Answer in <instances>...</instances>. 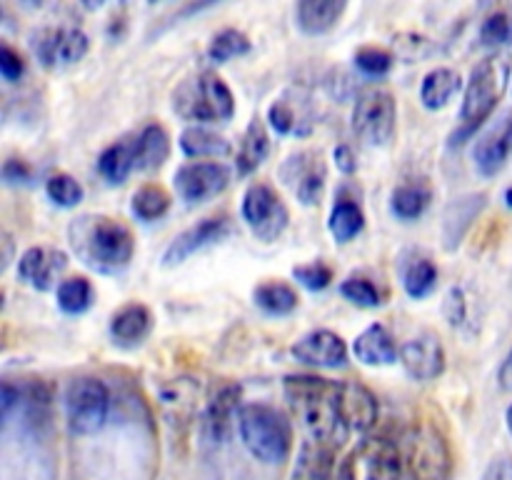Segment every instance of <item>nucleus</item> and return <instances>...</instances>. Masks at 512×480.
Wrapping results in <instances>:
<instances>
[{
	"label": "nucleus",
	"instance_id": "38",
	"mask_svg": "<svg viewBox=\"0 0 512 480\" xmlns=\"http://www.w3.org/2000/svg\"><path fill=\"white\" fill-rule=\"evenodd\" d=\"M250 50V38L238 28H225L220 33L213 35L208 45V55L215 63H225L230 58H238Z\"/></svg>",
	"mask_w": 512,
	"mask_h": 480
},
{
	"label": "nucleus",
	"instance_id": "18",
	"mask_svg": "<svg viewBox=\"0 0 512 480\" xmlns=\"http://www.w3.org/2000/svg\"><path fill=\"white\" fill-rule=\"evenodd\" d=\"M268 120L280 135H310V130L315 128L313 103L308 95L290 90L270 105Z\"/></svg>",
	"mask_w": 512,
	"mask_h": 480
},
{
	"label": "nucleus",
	"instance_id": "42",
	"mask_svg": "<svg viewBox=\"0 0 512 480\" xmlns=\"http://www.w3.org/2000/svg\"><path fill=\"white\" fill-rule=\"evenodd\" d=\"M393 53L380 45H365L355 53V65H358L360 73L370 75V78H378V75H385L390 68H393Z\"/></svg>",
	"mask_w": 512,
	"mask_h": 480
},
{
	"label": "nucleus",
	"instance_id": "23",
	"mask_svg": "<svg viewBox=\"0 0 512 480\" xmlns=\"http://www.w3.org/2000/svg\"><path fill=\"white\" fill-rule=\"evenodd\" d=\"M353 353L365 365H393L398 360L400 350L395 345V338L388 333V328L380 323L370 325L355 338Z\"/></svg>",
	"mask_w": 512,
	"mask_h": 480
},
{
	"label": "nucleus",
	"instance_id": "6",
	"mask_svg": "<svg viewBox=\"0 0 512 480\" xmlns=\"http://www.w3.org/2000/svg\"><path fill=\"white\" fill-rule=\"evenodd\" d=\"M405 465L415 480H448L453 473V450L438 425L418 420L405 435Z\"/></svg>",
	"mask_w": 512,
	"mask_h": 480
},
{
	"label": "nucleus",
	"instance_id": "7",
	"mask_svg": "<svg viewBox=\"0 0 512 480\" xmlns=\"http://www.w3.org/2000/svg\"><path fill=\"white\" fill-rule=\"evenodd\" d=\"M110 413V393L103 380L75 378L65 390V418L75 435H93L105 425Z\"/></svg>",
	"mask_w": 512,
	"mask_h": 480
},
{
	"label": "nucleus",
	"instance_id": "21",
	"mask_svg": "<svg viewBox=\"0 0 512 480\" xmlns=\"http://www.w3.org/2000/svg\"><path fill=\"white\" fill-rule=\"evenodd\" d=\"M340 403L350 430L368 433L378 423V398L363 383H340Z\"/></svg>",
	"mask_w": 512,
	"mask_h": 480
},
{
	"label": "nucleus",
	"instance_id": "44",
	"mask_svg": "<svg viewBox=\"0 0 512 480\" xmlns=\"http://www.w3.org/2000/svg\"><path fill=\"white\" fill-rule=\"evenodd\" d=\"M23 73H25L23 55H20L15 48H10L8 43L0 45V75H3L8 83H15Z\"/></svg>",
	"mask_w": 512,
	"mask_h": 480
},
{
	"label": "nucleus",
	"instance_id": "35",
	"mask_svg": "<svg viewBox=\"0 0 512 480\" xmlns=\"http://www.w3.org/2000/svg\"><path fill=\"white\" fill-rule=\"evenodd\" d=\"M438 283V268L428 258H413L403 268V288L410 298H425Z\"/></svg>",
	"mask_w": 512,
	"mask_h": 480
},
{
	"label": "nucleus",
	"instance_id": "26",
	"mask_svg": "<svg viewBox=\"0 0 512 480\" xmlns=\"http://www.w3.org/2000/svg\"><path fill=\"white\" fill-rule=\"evenodd\" d=\"M135 168H138V138L115 140L98 158L100 175L113 185L123 183L130 175V170Z\"/></svg>",
	"mask_w": 512,
	"mask_h": 480
},
{
	"label": "nucleus",
	"instance_id": "11",
	"mask_svg": "<svg viewBox=\"0 0 512 480\" xmlns=\"http://www.w3.org/2000/svg\"><path fill=\"white\" fill-rule=\"evenodd\" d=\"M280 178L293 190V195L300 203L315 205L320 200V195H323L325 178H328L323 153L313 148L298 150V153H293L280 165Z\"/></svg>",
	"mask_w": 512,
	"mask_h": 480
},
{
	"label": "nucleus",
	"instance_id": "49",
	"mask_svg": "<svg viewBox=\"0 0 512 480\" xmlns=\"http://www.w3.org/2000/svg\"><path fill=\"white\" fill-rule=\"evenodd\" d=\"M498 385H500V390H505V393H510L512 390V350L508 353V358L503 360V365H500Z\"/></svg>",
	"mask_w": 512,
	"mask_h": 480
},
{
	"label": "nucleus",
	"instance_id": "16",
	"mask_svg": "<svg viewBox=\"0 0 512 480\" xmlns=\"http://www.w3.org/2000/svg\"><path fill=\"white\" fill-rule=\"evenodd\" d=\"M512 155V113H505L498 123L490 125L473 145L475 168L485 178H493L505 168Z\"/></svg>",
	"mask_w": 512,
	"mask_h": 480
},
{
	"label": "nucleus",
	"instance_id": "19",
	"mask_svg": "<svg viewBox=\"0 0 512 480\" xmlns=\"http://www.w3.org/2000/svg\"><path fill=\"white\" fill-rule=\"evenodd\" d=\"M228 233H230L228 218L200 220L198 225L183 230V233H180L178 238L168 245V250H165V255H163V263L165 265L183 263V260H188L190 255L198 253V250H203V248H208V245L223 240Z\"/></svg>",
	"mask_w": 512,
	"mask_h": 480
},
{
	"label": "nucleus",
	"instance_id": "5",
	"mask_svg": "<svg viewBox=\"0 0 512 480\" xmlns=\"http://www.w3.org/2000/svg\"><path fill=\"white\" fill-rule=\"evenodd\" d=\"M173 108L185 120L215 123V120L233 118L235 98L233 90L218 73L200 70L175 88Z\"/></svg>",
	"mask_w": 512,
	"mask_h": 480
},
{
	"label": "nucleus",
	"instance_id": "14",
	"mask_svg": "<svg viewBox=\"0 0 512 480\" xmlns=\"http://www.w3.org/2000/svg\"><path fill=\"white\" fill-rule=\"evenodd\" d=\"M230 183V170L223 163H188L175 173V190L185 203H203L223 193Z\"/></svg>",
	"mask_w": 512,
	"mask_h": 480
},
{
	"label": "nucleus",
	"instance_id": "50",
	"mask_svg": "<svg viewBox=\"0 0 512 480\" xmlns=\"http://www.w3.org/2000/svg\"><path fill=\"white\" fill-rule=\"evenodd\" d=\"M505 423H508V430H510V435H512V405L508 408V413H505Z\"/></svg>",
	"mask_w": 512,
	"mask_h": 480
},
{
	"label": "nucleus",
	"instance_id": "28",
	"mask_svg": "<svg viewBox=\"0 0 512 480\" xmlns=\"http://www.w3.org/2000/svg\"><path fill=\"white\" fill-rule=\"evenodd\" d=\"M460 83H463V78H460L458 70L440 65V68L430 70L420 83V100L428 110L445 108L450 98L460 90Z\"/></svg>",
	"mask_w": 512,
	"mask_h": 480
},
{
	"label": "nucleus",
	"instance_id": "48",
	"mask_svg": "<svg viewBox=\"0 0 512 480\" xmlns=\"http://www.w3.org/2000/svg\"><path fill=\"white\" fill-rule=\"evenodd\" d=\"M335 163H338V168L348 175L358 170V160H355V153L350 145H338V148H335Z\"/></svg>",
	"mask_w": 512,
	"mask_h": 480
},
{
	"label": "nucleus",
	"instance_id": "24",
	"mask_svg": "<svg viewBox=\"0 0 512 480\" xmlns=\"http://www.w3.org/2000/svg\"><path fill=\"white\" fill-rule=\"evenodd\" d=\"M335 453L338 450L328 448V445L305 440L290 480H335Z\"/></svg>",
	"mask_w": 512,
	"mask_h": 480
},
{
	"label": "nucleus",
	"instance_id": "37",
	"mask_svg": "<svg viewBox=\"0 0 512 480\" xmlns=\"http://www.w3.org/2000/svg\"><path fill=\"white\" fill-rule=\"evenodd\" d=\"M200 398V385L190 378H178L173 383H165L158 390V403L165 410H183V415H188L193 410L195 400Z\"/></svg>",
	"mask_w": 512,
	"mask_h": 480
},
{
	"label": "nucleus",
	"instance_id": "10",
	"mask_svg": "<svg viewBox=\"0 0 512 480\" xmlns=\"http://www.w3.org/2000/svg\"><path fill=\"white\" fill-rule=\"evenodd\" d=\"M403 450L385 438H370L358 448L355 458L340 470V480H400L403 475Z\"/></svg>",
	"mask_w": 512,
	"mask_h": 480
},
{
	"label": "nucleus",
	"instance_id": "20",
	"mask_svg": "<svg viewBox=\"0 0 512 480\" xmlns=\"http://www.w3.org/2000/svg\"><path fill=\"white\" fill-rule=\"evenodd\" d=\"M68 258L55 248H28L18 260L20 280L35 290H50L58 283V275L63 273Z\"/></svg>",
	"mask_w": 512,
	"mask_h": 480
},
{
	"label": "nucleus",
	"instance_id": "9",
	"mask_svg": "<svg viewBox=\"0 0 512 480\" xmlns=\"http://www.w3.org/2000/svg\"><path fill=\"white\" fill-rule=\"evenodd\" d=\"M240 210H243V220L253 230L255 238L265 240V243H273L288 228V205L283 203L278 190L270 183H263V180L248 185Z\"/></svg>",
	"mask_w": 512,
	"mask_h": 480
},
{
	"label": "nucleus",
	"instance_id": "45",
	"mask_svg": "<svg viewBox=\"0 0 512 480\" xmlns=\"http://www.w3.org/2000/svg\"><path fill=\"white\" fill-rule=\"evenodd\" d=\"M443 315L448 318L450 325H460L465 320V295L460 288H450L445 295Z\"/></svg>",
	"mask_w": 512,
	"mask_h": 480
},
{
	"label": "nucleus",
	"instance_id": "36",
	"mask_svg": "<svg viewBox=\"0 0 512 480\" xmlns=\"http://www.w3.org/2000/svg\"><path fill=\"white\" fill-rule=\"evenodd\" d=\"M130 208H133V213L138 215L140 220H158L160 215L168 213L170 195L163 185L148 183L143 185V188L135 190Z\"/></svg>",
	"mask_w": 512,
	"mask_h": 480
},
{
	"label": "nucleus",
	"instance_id": "39",
	"mask_svg": "<svg viewBox=\"0 0 512 480\" xmlns=\"http://www.w3.org/2000/svg\"><path fill=\"white\" fill-rule=\"evenodd\" d=\"M480 40L485 45L512 43V8H500L490 13L480 25Z\"/></svg>",
	"mask_w": 512,
	"mask_h": 480
},
{
	"label": "nucleus",
	"instance_id": "51",
	"mask_svg": "<svg viewBox=\"0 0 512 480\" xmlns=\"http://www.w3.org/2000/svg\"><path fill=\"white\" fill-rule=\"evenodd\" d=\"M505 203H508L512 208V188H508V193H505Z\"/></svg>",
	"mask_w": 512,
	"mask_h": 480
},
{
	"label": "nucleus",
	"instance_id": "30",
	"mask_svg": "<svg viewBox=\"0 0 512 480\" xmlns=\"http://www.w3.org/2000/svg\"><path fill=\"white\" fill-rule=\"evenodd\" d=\"M180 150H183L188 158H215V155H228L230 143L223 135L213 133L208 128H200V125H190L180 135Z\"/></svg>",
	"mask_w": 512,
	"mask_h": 480
},
{
	"label": "nucleus",
	"instance_id": "1",
	"mask_svg": "<svg viewBox=\"0 0 512 480\" xmlns=\"http://www.w3.org/2000/svg\"><path fill=\"white\" fill-rule=\"evenodd\" d=\"M288 403L303 420L308 440L340 450L348 440L350 425L340 403V383L318 375H288L283 380Z\"/></svg>",
	"mask_w": 512,
	"mask_h": 480
},
{
	"label": "nucleus",
	"instance_id": "15",
	"mask_svg": "<svg viewBox=\"0 0 512 480\" xmlns=\"http://www.w3.org/2000/svg\"><path fill=\"white\" fill-rule=\"evenodd\" d=\"M400 360L415 380H435L445 370V350L433 330L415 335L400 345Z\"/></svg>",
	"mask_w": 512,
	"mask_h": 480
},
{
	"label": "nucleus",
	"instance_id": "17",
	"mask_svg": "<svg viewBox=\"0 0 512 480\" xmlns=\"http://www.w3.org/2000/svg\"><path fill=\"white\" fill-rule=\"evenodd\" d=\"M295 360L305 365H315V368H338L348 360V345L333 330H313V333L303 335L298 343L290 348Z\"/></svg>",
	"mask_w": 512,
	"mask_h": 480
},
{
	"label": "nucleus",
	"instance_id": "47",
	"mask_svg": "<svg viewBox=\"0 0 512 480\" xmlns=\"http://www.w3.org/2000/svg\"><path fill=\"white\" fill-rule=\"evenodd\" d=\"M483 480H512V455H498L490 460Z\"/></svg>",
	"mask_w": 512,
	"mask_h": 480
},
{
	"label": "nucleus",
	"instance_id": "46",
	"mask_svg": "<svg viewBox=\"0 0 512 480\" xmlns=\"http://www.w3.org/2000/svg\"><path fill=\"white\" fill-rule=\"evenodd\" d=\"M30 178H33V170H30V165L25 163V160H18V158H8L3 165V180L10 185H18V183H30Z\"/></svg>",
	"mask_w": 512,
	"mask_h": 480
},
{
	"label": "nucleus",
	"instance_id": "25",
	"mask_svg": "<svg viewBox=\"0 0 512 480\" xmlns=\"http://www.w3.org/2000/svg\"><path fill=\"white\" fill-rule=\"evenodd\" d=\"M345 8L343 0H303L295 8V18L308 35H323L338 25Z\"/></svg>",
	"mask_w": 512,
	"mask_h": 480
},
{
	"label": "nucleus",
	"instance_id": "31",
	"mask_svg": "<svg viewBox=\"0 0 512 480\" xmlns=\"http://www.w3.org/2000/svg\"><path fill=\"white\" fill-rule=\"evenodd\" d=\"M255 305L263 308L270 315H288L293 313L300 305L298 293H295L293 285L280 283V280H268V283H260L253 293Z\"/></svg>",
	"mask_w": 512,
	"mask_h": 480
},
{
	"label": "nucleus",
	"instance_id": "40",
	"mask_svg": "<svg viewBox=\"0 0 512 480\" xmlns=\"http://www.w3.org/2000/svg\"><path fill=\"white\" fill-rule=\"evenodd\" d=\"M45 193L53 203L63 205V208H73L83 200V188H80L78 180L68 173H55L50 175L48 183H45Z\"/></svg>",
	"mask_w": 512,
	"mask_h": 480
},
{
	"label": "nucleus",
	"instance_id": "43",
	"mask_svg": "<svg viewBox=\"0 0 512 480\" xmlns=\"http://www.w3.org/2000/svg\"><path fill=\"white\" fill-rule=\"evenodd\" d=\"M293 275L308 290H325L330 285V280H333V268H328L325 263H305L295 265Z\"/></svg>",
	"mask_w": 512,
	"mask_h": 480
},
{
	"label": "nucleus",
	"instance_id": "34",
	"mask_svg": "<svg viewBox=\"0 0 512 480\" xmlns=\"http://www.w3.org/2000/svg\"><path fill=\"white\" fill-rule=\"evenodd\" d=\"M58 305L63 313L80 315L93 305V285L83 275H70L58 285Z\"/></svg>",
	"mask_w": 512,
	"mask_h": 480
},
{
	"label": "nucleus",
	"instance_id": "29",
	"mask_svg": "<svg viewBox=\"0 0 512 480\" xmlns=\"http://www.w3.org/2000/svg\"><path fill=\"white\" fill-rule=\"evenodd\" d=\"M170 138L168 130L158 123H150L138 135V170H155L168 160Z\"/></svg>",
	"mask_w": 512,
	"mask_h": 480
},
{
	"label": "nucleus",
	"instance_id": "3",
	"mask_svg": "<svg viewBox=\"0 0 512 480\" xmlns=\"http://www.w3.org/2000/svg\"><path fill=\"white\" fill-rule=\"evenodd\" d=\"M508 75L510 63L505 58H498V55H490V58L480 60L475 65L468 85H465L463 105H460V128L450 138V145L468 140L493 115V110L498 108L500 98L505 93Z\"/></svg>",
	"mask_w": 512,
	"mask_h": 480
},
{
	"label": "nucleus",
	"instance_id": "27",
	"mask_svg": "<svg viewBox=\"0 0 512 480\" xmlns=\"http://www.w3.org/2000/svg\"><path fill=\"white\" fill-rule=\"evenodd\" d=\"M270 155V135L268 128L260 118L250 120L248 130H245L243 140H240L238 160H235V170L238 175H250L253 170H258L265 163V158Z\"/></svg>",
	"mask_w": 512,
	"mask_h": 480
},
{
	"label": "nucleus",
	"instance_id": "13",
	"mask_svg": "<svg viewBox=\"0 0 512 480\" xmlns=\"http://www.w3.org/2000/svg\"><path fill=\"white\" fill-rule=\"evenodd\" d=\"M240 385L235 383H220L215 385L213 393L208 395L203 405V413H200V433L208 443H223L230 433V425L233 420H238L240 405Z\"/></svg>",
	"mask_w": 512,
	"mask_h": 480
},
{
	"label": "nucleus",
	"instance_id": "32",
	"mask_svg": "<svg viewBox=\"0 0 512 480\" xmlns=\"http://www.w3.org/2000/svg\"><path fill=\"white\" fill-rule=\"evenodd\" d=\"M430 198H433V193H430V188L425 183H403L390 195V210L398 218L415 220L428 210Z\"/></svg>",
	"mask_w": 512,
	"mask_h": 480
},
{
	"label": "nucleus",
	"instance_id": "41",
	"mask_svg": "<svg viewBox=\"0 0 512 480\" xmlns=\"http://www.w3.org/2000/svg\"><path fill=\"white\" fill-rule=\"evenodd\" d=\"M340 295L348 298L350 303L360 305V308H378L383 300H380L378 288L370 283L368 278H360V275H350L340 283Z\"/></svg>",
	"mask_w": 512,
	"mask_h": 480
},
{
	"label": "nucleus",
	"instance_id": "22",
	"mask_svg": "<svg viewBox=\"0 0 512 480\" xmlns=\"http://www.w3.org/2000/svg\"><path fill=\"white\" fill-rule=\"evenodd\" d=\"M153 330V313L143 303H128L110 318V335L120 345H138Z\"/></svg>",
	"mask_w": 512,
	"mask_h": 480
},
{
	"label": "nucleus",
	"instance_id": "8",
	"mask_svg": "<svg viewBox=\"0 0 512 480\" xmlns=\"http://www.w3.org/2000/svg\"><path fill=\"white\" fill-rule=\"evenodd\" d=\"M398 123V108L390 90L385 88H365L358 95L353 108V133L365 145H388L395 135Z\"/></svg>",
	"mask_w": 512,
	"mask_h": 480
},
{
	"label": "nucleus",
	"instance_id": "33",
	"mask_svg": "<svg viewBox=\"0 0 512 480\" xmlns=\"http://www.w3.org/2000/svg\"><path fill=\"white\" fill-rule=\"evenodd\" d=\"M328 225L338 243H348V240H353L363 230V208L353 198H338V203L333 205V213H330Z\"/></svg>",
	"mask_w": 512,
	"mask_h": 480
},
{
	"label": "nucleus",
	"instance_id": "4",
	"mask_svg": "<svg viewBox=\"0 0 512 480\" xmlns=\"http://www.w3.org/2000/svg\"><path fill=\"white\" fill-rule=\"evenodd\" d=\"M238 430L245 448L268 465L283 463L293 448V428L273 405L248 403L238 410Z\"/></svg>",
	"mask_w": 512,
	"mask_h": 480
},
{
	"label": "nucleus",
	"instance_id": "2",
	"mask_svg": "<svg viewBox=\"0 0 512 480\" xmlns=\"http://www.w3.org/2000/svg\"><path fill=\"white\" fill-rule=\"evenodd\" d=\"M70 245L88 268L118 273L128 268L135 253L133 230L110 215H83L70 223Z\"/></svg>",
	"mask_w": 512,
	"mask_h": 480
},
{
	"label": "nucleus",
	"instance_id": "12",
	"mask_svg": "<svg viewBox=\"0 0 512 480\" xmlns=\"http://www.w3.org/2000/svg\"><path fill=\"white\" fill-rule=\"evenodd\" d=\"M88 45V35L70 25L43 28L33 35V53L38 55L45 68H63V65L78 63L88 53Z\"/></svg>",
	"mask_w": 512,
	"mask_h": 480
}]
</instances>
